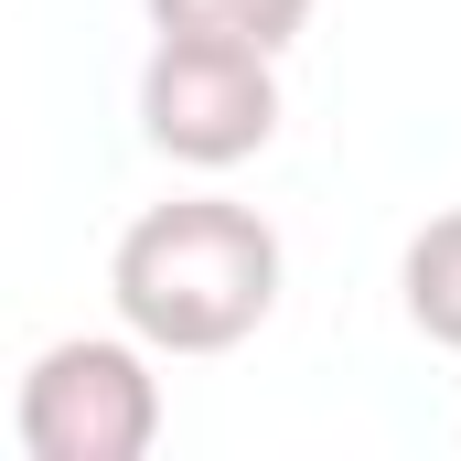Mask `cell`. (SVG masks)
<instances>
[{
    "label": "cell",
    "instance_id": "obj_4",
    "mask_svg": "<svg viewBox=\"0 0 461 461\" xmlns=\"http://www.w3.org/2000/svg\"><path fill=\"white\" fill-rule=\"evenodd\" d=\"M397 301H408V322H419L429 344L461 354V204L408 236V258H397Z\"/></svg>",
    "mask_w": 461,
    "mask_h": 461
},
{
    "label": "cell",
    "instance_id": "obj_1",
    "mask_svg": "<svg viewBox=\"0 0 461 461\" xmlns=\"http://www.w3.org/2000/svg\"><path fill=\"white\" fill-rule=\"evenodd\" d=\"M279 226L226 194H172L129 215L108 258V301L150 354H236L279 312Z\"/></svg>",
    "mask_w": 461,
    "mask_h": 461
},
{
    "label": "cell",
    "instance_id": "obj_3",
    "mask_svg": "<svg viewBox=\"0 0 461 461\" xmlns=\"http://www.w3.org/2000/svg\"><path fill=\"white\" fill-rule=\"evenodd\" d=\"M140 140L183 172H236L279 140V54L161 32L140 65Z\"/></svg>",
    "mask_w": 461,
    "mask_h": 461
},
{
    "label": "cell",
    "instance_id": "obj_2",
    "mask_svg": "<svg viewBox=\"0 0 461 461\" xmlns=\"http://www.w3.org/2000/svg\"><path fill=\"white\" fill-rule=\"evenodd\" d=\"M11 440L22 461H150L161 440V375L150 344L118 322V333H65L22 365V397H11Z\"/></svg>",
    "mask_w": 461,
    "mask_h": 461
},
{
    "label": "cell",
    "instance_id": "obj_5",
    "mask_svg": "<svg viewBox=\"0 0 461 461\" xmlns=\"http://www.w3.org/2000/svg\"><path fill=\"white\" fill-rule=\"evenodd\" d=\"M150 32H204V43H258V54H290L312 0H140Z\"/></svg>",
    "mask_w": 461,
    "mask_h": 461
}]
</instances>
